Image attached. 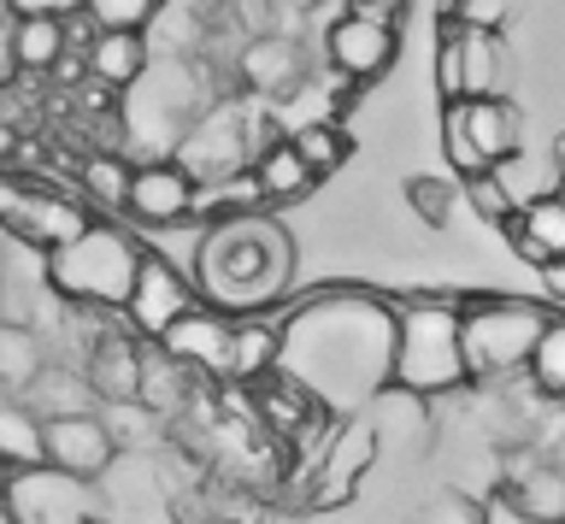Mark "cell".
<instances>
[{
  "label": "cell",
  "mask_w": 565,
  "mask_h": 524,
  "mask_svg": "<svg viewBox=\"0 0 565 524\" xmlns=\"http://www.w3.org/2000/svg\"><path fill=\"white\" fill-rule=\"evenodd\" d=\"M295 284V236L265 213H224L194 242V295L206 307L242 312L282 301Z\"/></svg>",
  "instance_id": "1"
},
{
  "label": "cell",
  "mask_w": 565,
  "mask_h": 524,
  "mask_svg": "<svg viewBox=\"0 0 565 524\" xmlns=\"http://www.w3.org/2000/svg\"><path fill=\"white\" fill-rule=\"evenodd\" d=\"M471 295L418 289L395 301V360L388 383L406 395H448L466 383V347H459V312Z\"/></svg>",
  "instance_id": "2"
},
{
  "label": "cell",
  "mask_w": 565,
  "mask_h": 524,
  "mask_svg": "<svg viewBox=\"0 0 565 524\" xmlns=\"http://www.w3.org/2000/svg\"><path fill=\"white\" fill-rule=\"evenodd\" d=\"M47 266V289L71 307H106V312H124L130 301V284H136V266H141V248L130 242V231L118 224H88L77 242L42 254Z\"/></svg>",
  "instance_id": "3"
},
{
  "label": "cell",
  "mask_w": 565,
  "mask_h": 524,
  "mask_svg": "<svg viewBox=\"0 0 565 524\" xmlns=\"http://www.w3.org/2000/svg\"><path fill=\"white\" fill-rule=\"evenodd\" d=\"M554 312H542L536 301H519V295H471L466 312H459V347H466V377L477 383H501L512 372L530 365V347H536L542 324Z\"/></svg>",
  "instance_id": "4"
},
{
  "label": "cell",
  "mask_w": 565,
  "mask_h": 524,
  "mask_svg": "<svg viewBox=\"0 0 565 524\" xmlns=\"http://www.w3.org/2000/svg\"><path fill=\"white\" fill-rule=\"evenodd\" d=\"M441 125V160H448L454 178H471V171L507 165L512 153L524 148V118L507 95H483V100H448L436 113Z\"/></svg>",
  "instance_id": "5"
},
{
  "label": "cell",
  "mask_w": 565,
  "mask_h": 524,
  "mask_svg": "<svg viewBox=\"0 0 565 524\" xmlns=\"http://www.w3.org/2000/svg\"><path fill=\"white\" fill-rule=\"evenodd\" d=\"M0 495L12 501L18 524H88V518H100V489L71 478V471H53V466L7 471Z\"/></svg>",
  "instance_id": "6"
},
{
  "label": "cell",
  "mask_w": 565,
  "mask_h": 524,
  "mask_svg": "<svg viewBox=\"0 0 565 524\" xmlns=\"http://www.w3.org/2000/svg\"><path fill=\"white\" fill-rule=\"evenodd\" d=\"M395 54H401V30L377 7H342V19L324 30V60L348 83H371L395 65Z\"/></svg>",
  "instance_id": "7"
},
{
  "label": "cell",
  "mask_w": 565,
  "mask_h": 524,
  "mask_svg": "<svg viewBox=\"0 0 565 524\" xmlns=\"http://www.w3.org/2000/svg\"><path fill=\"white\" fill-rule=\"evenodd\" d=\"M377 425H371V413H348L335 436L324 448L312 453V506H348L353 489L371 466H377Z\"/></svg>",
  "instance_id": "8"
},
{
  "label": "cell",
  "mask_w": 565,
  "mask_h": 524,
  "mask_svg": "<svg viewBox=\"0 0 565 524\" xmlns=\"http://www.w3.org/2000/svg\"><path fill=\"white\" fill-rule=\"evenodd\" d=\"M194 301H201V295H194V277H183L166 254H141L130 301H124V319H130V330L141 342H159Z\"/></svg>",
  "instance_id": "9"
},
{
  "label": "cell",
  "mask_w": 565,
  "mask_h": 524,
  "mask_svg": "<svg viewBox=\"0 0 565 524\" xmlns=\"http://www.w3.org/2000/svg\"><path fill=\"white\" fill-rule=\"evenodd\" d=\"M194 201H201V189H194L189 165L183 160H148L130 171V201H124V213L136 224H148V231H177Z\"/></svg>",
  "instance_id": "10"
},
{
  "label": "cell",
  "mask_w": 565,
  "mask_h": 524,
  "mask_svg": "<svg viewBox=\"0 0 565 524\" xmlns=\"http://www.w3.org/2000/svg\"><path fill=\"white\" fill-rule=\"evenodd\" d=\"M42 453H47L53 471L100 483L106 466L118 460V442H113V430H106L100 413H71V418H47L42 425Z\"/></svg>",
  "instance_id": "11"
},
{
  "label": "cell",
  "mask_w": 565,
  "mask_h": 524,
  "mask_svg": "<svg viewBox=\"0 0 565 524\" xmlns=\"http://www.w3.org/2000/svg\"><path fill=\"white\" fill-rule=\"evenodd\" d=\"M159 347L177 360V365H189V372H224V347H230V312L218 307H206V301H194L183 319H177L166 336H159Z\"/></svg>",
  "instance_id": "12"
},
{
  "label": "cell",
  "mask_w": 565,
  "mask_h": 524,
  "mask_svg": "<svg viewBox=\"0 0 565 524\" xmlns=\"http://www.w3.org/2000/svg\"><path fill=\"white\" fill-rule=\"evenodd\" d=\"M236 72L247 89L259 95H289L300 89V72H307V54H300V36H289V30H265V36H254L242 47Z\"/></svg>",
  "instance_id": "13"
},
{
  "label": "cell",
  "mask_w": 565,
  "mask_h": 524,
  "mask_svg": "<svg viewBox=\"0 0 565 524\" xmlns=\"http://www.w3.org/2000/svg\"><path fill=\"white\" fill-rule=\"evenodd\" d=\"M83 377L95 383L100 400H136L141 389V336H118V330H100L83 354Z\"/></svg>",
  "instance_id": "14"
},
{
  "label": "cell",
  "mask_w": 565,
  "mask_h": 524,
  "mask_svg": "<svg viewBox=\"0 0 565 524\" xmlns=\"http://www.w3.org/2000/svg\"><path fill=\"white\" fill-rule=\"evenodd\" d=\"M277 360H282V324L254 319V312L230 319V347H224V377L230 383H265Z\"/></svg>",
  "instance_id": "15"
},
{
  "label": "cell",
  "mask_w": 565,
  "mask_h": 524,
  "mask_svg": "<svg viewBox=\"0 0 565 524\" xmlns=\"http://www.w3.org/2000/svg\"><path fill=\"white\" fill-rule=\"evenodd\" d=\"M18 400H24L42 425L47 418H71V413H100V395H95V383L83 377V365H60V360H47Z\"/></svg>",
  "instance_id": "16"
},
{
  "label": "cell",
  "mask_w": 565,
  "mask_h": 524,
  "mask_svg": "<svg viewBox=\"0 0 565 524\" xmlns=\"http://www.w3.org/2000/svg\"><path fill=\"white\" fill-rule=\"evenodd\" d=\"M88 77L100 83V89H136L141 77H148V36L141 30H100L95 42H88Z\"/></svg>",
  "instance_id": "17"
},
{
  "label": "cell",
  "mask_w": 565,
  "mask_h": 524,
  "mask_svg": "<svg viewBox=\"0 0 565 524\" xmlns=\"http://www.w3.org/2000/svg\"><path fill=\"white\" fill-rule=\"evenodd\" d=\"M501 495L530 518H565V471L547 466V460H519L507 471Z\"/></svg>",
  "instance_id": "18"
},
{
  "label": "cell",
  "mask_w": 565,
  "mask_h": 524,
  "mask_svg": "<svg viewBox=\"0 0 565 524\" xmlns=\"http://www.w3.org/2000/svg\"><path fill=\"white\" fill-rule=\"evenodd\" d=\"M47 365V342L35 324H12L0 319V395H24L35 372Z\"/></svg>",
  "instance_id": "19"
},
{
  "label": "cell",
  "mask_w": 565,
  "mask_h": 524,
  "mask_svg": "<svg viewBox=\"0 0 565 524\" xmlns=\"http://www.w3.org/2000/svg\"><path fill=\"white\" fill-rule=\"evenodd\" d=\"M65 54V19H12L7 24V60L18 72H53Z\"/></svg>",
  "instance_id": "20"
},
{
  "label": "cell",
  "mask_w": 565,
  "mask_h": 524,
  "mask_svg": "<svg viewBox=\"0 0 565 524\" xmlns=\"http://www.w3.org/2000/svg\"><path fill=\"white\" fill-rule=\"evenodd\" d=\"M0 466H7V471L47 466V453H42V418H35L18 395H0Z\"/></svg>",
  "instance_id": "21"
},
{
  "label": "cell",
  "mask_w": 565,
  "mask_h": 524,
  "mask_svg": "<svg viewBox=\"0 0 565 524\" xmlns=\"http://www.w3.org/2000/svg\"><path fill=\"white\" fill-rule=\"evenodd\" d=\"M254 183H259L265 201H307L318 189V171L300 160L289 142H277V148H265L254 160Z\"/></svg>",
  "instance_id": "22"
},
{
  "label": "cell",
  "mask_w": 565,
  "mask_h": 524,
  "mask_svg": "<svg viewBox=\"0 0 565 524\" xmlns=\"http://www.w3.org/2000/svg\"><path fill=\"white\" fill-rule=\"evenodd\" d=\"M459 65H466V100L507 95V54L489 30H459Z\"/></svg>",
  "instance_id": "23"
},
{
  "label": "cell",
  "mask_w": 565,
  "mask_h": 524,
  "mask_svg": "<svg viewBox=\"0 0 565 524\" xmlns=\"http://www.w3.org/2000/svg\"><path fill=\"white\" fill-rule=\"evenodd\" d=\"M459 201H466L471 218L489 224V231H501V224L519 213V195L507 189V178H501L494 165H489V171H471V178H459Z\"/></svg>",
  "instance_id": "24"
},
{
  "label": "cell",
  "mask_w": 565,
  "mask_h": 524,
  "mask_svg": "<svg viewBox=\"0 0 565 524\" xmlns=\"http://www.w3.org/2000/svg\"><path fill=\"white\" fill-rule=\"evenodd\" d=\"M289 148L318 171V178H330V171L348 160V130L335 125V118H307V125L289 130Z\"/></svg>",
  "instance_id": "25"
},
{
  "label": "cell",
  "mask_w": 565,
  "mask_h": 524,
  "mask_svg": "<svg viewBox=\"0 0 565 524\" xmlns=\"http://www.w3.org/2000/svg\"><path fill=\"white\" fill-rule=\"evenodd\" d=\"M530 383H536V395L547 400H565V319H547L536 347H530Z\"/></svg>",
  "instance_id": "26"
},
{
  "label": "cell",
  "mask_w": 565,
  "mask_h": 524,
  "mask_svg": "<svg viewBox=\"0 0 565 524\" xmlns=\"http://www.w3.org/2000/svg\"><path fill=\"white\" fill-rule=\"evenodd\" d=\"M130 171L136 165H124L118 153H95V160H83L77 171V183H83V195L106 206V213H124V201H130Z\"/></svg>",
  "instance_id": "27"
},
{
  "label": "cell",
  "mask_w": 565,
  "mask_h": 524,
  "mask_svg": "<svg viewBox=\"0 0 565 524\" xmlns=\"http://www.w3.org/2000/svg\"><path fill=\"white\" fill-rule=\"evenodd\" d=\"M519 224H524L530 242H542L547 259H559L565 254V189L559 195H530L519 206Z\"/></svg>",
  "instance_id": "28"
},
{
  "label": "cell",
  "mask_w": 565,
  "mask_h": 524,
  "mask_svg": "<svg viewBox=\"0 0 565 524\" xmlns=\"http://www.w3.org/2000/svg\"><path fill=\"white\" fill-rule=\"evenodd\" d=\"M430 83H436V100H466V65H459V24H441L436 36V54H430Z\"/></svg>",
  "instance_id": "29"
},
{
  "label": "cell",
  "mask_w": 565,
  "mask_h": 524,
  "mask_svg": "<svg viewBox=\"0 0 565 524\" xmlns=\"http://www.w3.org/2000/svg\"><path fill=\"white\" fill-rule=\"evenodd\" d=\"M406 201H413V213L430 224V231H441V224L454 218V206H459V183H448V178H413V183H406Z\"/></svg>",
  "instance_id": "30"
},
{
  "label": "cell",
  "mask_w": 565,
  "mask_h": 524,
  "mask_svg": "<svg viewBox=\"0 0 565 524\" xmlns=\"http://www.w3.org/2000/svg\"><path fill=\"white\" fill-rule=\"evenodd\" d=\"M159 7H166V0H83V12L100 30H141V24L159 19Z\"/></svg>",
  "instance_id": "31"
},
{
  "label": "cell",
  "mask_w": 565,
  "mask_h": 524,
  "mask_svg": "<svg viewBox=\"0 0 565 524\" xmlns=\"http://www.w3.org/2000/svg\"><path fill=\"white\" fill-rule=\"evenodd\" d=\"M413 524H483V501L459 495V489H441L413 513Z\"/></svg>",
  "instance_id": "32"
},
{
  "label": "cell",
  "mask_w": 565,
  "mask_h": 524,
  "mask_svg": "<svg viewBox=\"0 0 565 524\" xmlns=\"http://www.w3.org/2000/svg\"><path fill=\"white\" fill-rule=\"evenodd\" d=\"M507 7H512V0H454V19H448V24H459V30H489V36H501Z\"/></svg>",
  "instance_id": "33"
},
{
  "label": "cell",
  "mask_w": 565,
  "mask_h": 524,
  "mask_svg": "<svg viewBox=\"0 0 565 524\" xmlns=\"http://www.w3.org/2000/svg\"><path fill=\"white\" fill-rule=\"evenodd\" d=\"M83 0H7L12 19H65V12H77Z\"/></svg>",
  "instance_id": "34"
},
{
  "label": "cell",
  "mask_w": 565,
  "mask_h": 524,
  "mask_svg": "<svg viewBox=\"0 0 565 524\" xmlns=\"http://www.w3.org/2000/svg\"><path fill=\"white\" fill-rule=\"evenodd\" d=\"M483 524H565V518H530V513H519V506L501 495V489H494V495L483 501Z\"/></svg>",
  "instance_id": "35"
},
{
  "label": "cell",
  "mask_w": 565,
  "mask_h": 524,
  "mask_svg": "<svg viewBox=\"0 0 565 524\" xmlns=\"http://www.w3.org/2000/svg\"><path fill=\"white\" fill-rule=\"evenodd\" d=\"M536 271H542V289L554 295V301H565V254L547 259V266H536Z\"/></svg>",
  "instance_id": "36"
},
{
  "label": "cell",
  "mask_w": 565,
  "mask_h": 524,
  "mask_svg": "<svg viewBox=\"0 0 565 524\" xmlns=\"http://www.w3.org/2000/svg\"><path fill=\"white\" fill-rule=\"evenodd\" d=\"M0 160H18V130L0 118Z\"/></svg>",
  "instance_id": "37"
},
{
  "label": "cell",
  "mask_w": 565,
  "mask_h": 524,
  "mask_svg": "<svg viewBox=\"0 0 565 524\" xmlns=\"http://www.w3.org/2000/svg\"><path fill=\"white\" fill-rule=\"evenodd\" d=\"M0 524H18V513H12V501L0 495Z\"/></svg>",
  "instance_id": "38"
},
{
  "label": "cell",
  "mask_w": 565,
  "mask_h": 524,
  "mask_svg": "<svg viewBox=\"0 0 565 524\" xmlns=\"http://www.w3.org/2000/svg\"><path fill=\"white\" fill-rule=\"evenodd\" d=\"M554 153H559V165H565V130H559V142H554Z\"/></svg>",
  "instance_id": "39"
},
{
  "label": "cell",
  "mask_w": 565,
  "mask_h": 524,
  "mask_svg": "<svg viewBox=\"0 0 565 524\" xmlns=\"http://www.w3.org/2000/svg\"><path fill=\"white\" fill-rule=\"evenodd\" d=\"M348 7H371V0H348Z\"/></svg>",
  "instance_id": "40"
},
{
  "label": "cell",
  "mask_w": 565,
  "mask_h": 524,
  "mask_svg": "<svg viewBox=\"0 0 565 524\" xmlns=\"http://www.w3.org/2000/svg\"><path fill=\"white\" fill-rule=\"evenodd\" d=\"M0 483H7V466H0Z\"/></svg>",
  "instance_id": "41"
},
{
  "label": "cell",
  "mask_w": 565,
  "mask_h": 524,
  "mask_svg": "<svg viewBox=\"0 0 565 524\" xmlns=\"http://www.w3.org/2000/svg\"><path fill=\"white\" fill-rule=\"evenodd\" d=\"M88 524H106V518H88Z\"/></svg>",
  "instance_id": "42"
}]
</instances>
